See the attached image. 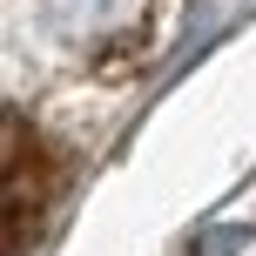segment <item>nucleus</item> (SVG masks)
Wrapping results in <instances>:
<instances>
[{"mask_svg": "<svg viewBox=\"0 0 256 256\" xmlns=\"http://www.w3.org/2000/svg\"><path fill=\"white\" fill-rule=\"evenodd\" d=\"M250 250V230H202L196 236V256H243Z\"/></svg>", "mask_w": 256, "mask_h": 256, "instance_id": "1", "label": "nucleus"}]
</instances>
